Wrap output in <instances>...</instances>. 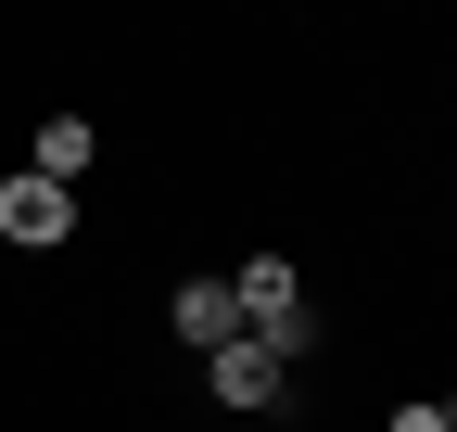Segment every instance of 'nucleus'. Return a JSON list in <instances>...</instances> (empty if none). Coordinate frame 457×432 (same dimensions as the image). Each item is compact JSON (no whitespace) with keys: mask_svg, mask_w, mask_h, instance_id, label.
<instances>
[{"mask_svg":"<svg viewBox=\"0 0 457 432\" xmlns=\"http://www.w3.org/2000/svg\"><path fill=\"white\" fill-rule=\"evenodd\" d=\"M228 305H242V331H267V344H293V318H305V280L279 254H254L242 280H228Z\"/></svg>","mask_w":457,"mask_h":432,"instance_id":"f257e3e1","label":"nucleus"},{"mask_svg":"<svg viewBox=\"0 0 457 432\" xmlns=\"http://www.w3.org/2000/svg\"><path fill=\"white\" fill-rule=\"evenodd\" d=\"M64 229H77V204L51 191L38 166H26V179H0V242H64Z\"/></svg>","mask_w":457,"mask_h":432,"instance_id":"f03ea898","label":"nucleus"},{"mask_svg":"<svg viewBox=\"0 0 457 432\" xmlns=\"http://www.w3.org/2000/svg\"><path fill=\"white\" fill-rule=\"evenodd\" d=\"M216 395H228V407H279V344H267V331L216 344Z\"/></svg>","mask_w":457,"mask_h":432,"instance_id":"7ed1b4c3","label":"nucleus"},{"mask_svg":"<svg viewBox=\"0 0 457 432\" xmlns=\"http://www.w3.org/2000/svg\"><path fill=\"white\" fill-rule=\"evenodd\" d=\"M179 331H191V344H242V305H228V280H179Z\"/></svg>","mask_w":457,"mask_h":432,"instance_id":"20e7f679","label":"nucleus"},{"mask_svg":"<svg viewBox=\"0 0 457 432\" xmlns=\"http://www.w3.org/2000/svg\"><path fill=\"white\" fill-rule=\"evenodd\" d=\"M89 153H102V140H89L77 115H51V128H38V179H51V191H77V179H89Z\"/></svg>","mask_w":457,"mask_h":432,"instance_id":"39448f33","label":"nucleus"},{"mask_svg":"<svg viewBox=\"0 0 457 432\" xmlns=\"http://www.w3.org/2000/svg\"><path fill=\"white\" fill-rule=\"evenodd\" d=\"M394 432H445V407H394Z\"/></svg>","mask_w":457,"mask_h":432,"instance_id":"423d86ee","label":"nucleus"},{"mask_svg":"<svg viewBox=\"0 0 457 432\" xmlns=\"http://www.w3.org/2000/svg\"><path fill=\"white\" fill-rule=\"evenodd\" d=\"M445 432H457V395H445Z\"/></svg>","mask_w":457,"mask_h":432,"instance_id":"0eeeda50","label":"nucleus"}]
</instances>
